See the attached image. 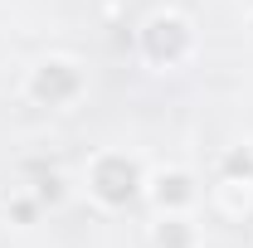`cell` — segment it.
I'll list each match as a JSON object with an SVG mask.
<instances>
[{"instance_id": "6da1fadb", "label": "cell", "mask_w": 253, "mask_h": 248, "mask_svg": "<svg viewBox=\"0 0 253 248\" xmlns=\"http://www.w3.org/2000/svg\"><path fill=\"white\" fill-rule=\"evenodd\" d=\"M141 44H146L151 63H175V59H185V49H190V30L180 15H156L141 30Z\"/></svg>"}, {"instance_id": "7a4b0ae2", "label": "cell", "mask_w": 253, "mask_h": 248, "mask_svg": "<svg viewBox=\"0 0 253 248\" xmlns=\"http://www.w3.org/2000/svg\"><path fill=\"white\" fill-rule=\"evenodd\" d=\"M136 165L126 161V156H102L93 165V190H97V200L102 205H126L131 195H136Z\"/></svg>"}, {"instance_id": "3957f363", "label": "cell", "mask_w": 253, "mask_h": 248, "mask_svg": "<svg viewBox=\"0 0 253 248\" xmlns=\"http://www.w3.org/2000/svg\"><path fill=\"white\" fill-rule=\"evenodd\" d=\"M78 68L73 63H63V59H54V63H44L39 73H34V83H30V93L39 97V102H49V107H59V102H68V97L78 93Z\"/></svg>"}, {"instance_id": "277c9868", "label": "cell", "mask_w": 253, "mask_h": 248, "mask_svg": "<svg viewBox=\"0 0 253 248\" xmlns=\"http://www.w3.org/2000/svg\"><path fill=\"white\" fill-rule=\"evenodd\" d=\"M156 200L161 205H185L190 200V180L180 175V170H175V175H161L156 180Z\"/></svg>"}, {"instance_id": "5b68a950", "label": "cell", "mask_w": 253, "mask_h": 248, "mask_svg": "<svg viewBox=\"0 0 253 248\" xmlns=\"http://www.w3.org/2000/svg\"><path fill=\"white\" fill-rule=\"evenodd\" d=\"M190 239H195V234H190L185 219H166V224L156 229V244L161 248H190Z\"/></svg>"}, {"instance_id": "8992f818", "label": "cell", "mask_w": 253, "mask_h": 248, "mask_svg": "<svg viewBox=\"0 0 253 248\" xmlns=\"http://www.w3.org/2000/svg\"><path fill=\"white\" fill-rule=\"evenodd\" d=\"M224 170L229 175H253V151H229L224 156Z\"/></svg>"}, {"instance_id": "52a82bcc", "label": "cell", "mask_w": 253, "mask_h": 248, "mask_svg": "<svg viewBox=\"0 0 253 248\" xmlns=\"http://www.w3.org/2000/svg\"><path fill=\"white\" fill-rule=\"evenodd\" d=\"M63 195V180L59 175H44V180H39V200H59Z\"/></svg>"}]
</instances>
